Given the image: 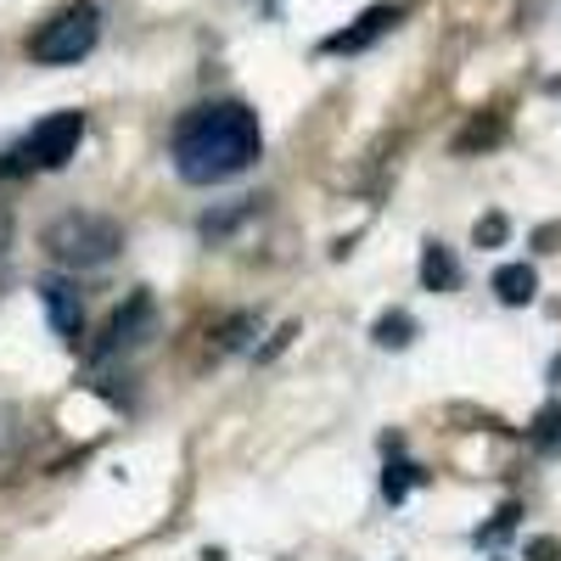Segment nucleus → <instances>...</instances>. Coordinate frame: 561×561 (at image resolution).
<instances>
[{
    "instance_id": "f257e3e1",
    "label": "nucleus",
    "mask_w": 561,
    "mask_h": 561,
    "mask_svg": "<svg viewBox=\"0 0 561 561\" xmlns=\"http://www.w3.org/2000/svg\"><path fill=\"white\" fill-rule=\"evenodd\" d=\"M264 147L259 118L242 102H208L192 107L174 129V169L185 185H219V180H237L242 169H253Z\"/></svg>"
},
{
    "instance_id": "f03ea898",
    "label": "nucleus",
    "mask_w": 561,
    "mask_h": 561,
    "mask_svg": "<svg viewBox=\"0 0 561 561\" xmlns=\"http://www.w3.org/2000/svg\"><path fill=\"white\" fill-rule=\"evenodd\" d=\"M118 248H124V225L107 214H62L45 230V253L68 270H102V264H113Z\"/></svg>"
},
{
    "instance_id": "7ed1b4c3",
    "label": "nucleus",
    "mask_w": 561,
    "mask_h": 561,
    "mask_svg": "<svg viewBox=\"0 0 561 561\" xmlns=\"http://www.w3.org/2000/svg\"><path fill=\"white\" fill-rule=\"evenodd\" d=\"M96 34H102V12L79 0V7L57 12L51 23H39V34L28 39V57L34 62H79L96 51Z\"/></svg>"
},
{
    "instance_id": "20e7f679",
    "label": "nucleus",
    "mask_w": 561,
    "mask_h": 561,
    "mask_svg": "<svg viewBox=\"0 0 561 561\" xmlns=\"http://www.w3.org/2000/svg\"><path fill=\"white\" fill-rule=\"evenodd\" d=\"M84 135V113H51L45 124H34V135L23 140L18 152L0 158V174H28V169H62L79 152Z\"/></svg>"
},
{
    "instance_id": "39448f33",
    "label": "nucleus",
    "mask_w": 561,
    "mask_h": 561,
    "mask_svg": "<svg viewBox=\"0 0 561 561\" xmlns=\"http://www.w3.org/2000/svg\"><path fill=\"white\" fill-rule=\"evenodd\" d=\"M399 18H404V7H370V12H359L343 34L325 39V51H332V57H354V51H365V45H377L388 28H399Z\"/></svg>"
},
{
    "instance_id": "423d86ee",
    "label": "nucleus",
    "mask_w": 561,
    "mask_h": 561,
    "mask_svg": "<svg viewBox=\"0 0 561 561\" xmlns=\"http://www.w3.org/2000/svg\"><path fill=\"white\" fill-rule=\"evenodd\" d=\"M147 325H152V298H147V293H135L129 309L113 314V325H107V337L96 343V354H118V348L140 343V332H147Z\"/></svg>"
},
{
    "instance_id": "0eeeda50",
    "label": "nucleus",
    "mask_w": 561,
    "mask_h": 561,
    "mask_svg": "<svg viewBox=\"0 0 561 561\" xmlns=\"http://www.w3.org/2000/svg\"><path fill=\"white\" fill-rule=\"evenodd\" d=\"M39 298H45V314H51L57 337H62V343H79V287H73V280H62V275L45 280Z\"/></svg>"
},
{
    "instance_id": "6e6552de",
    "label": "nucleus",
    "mask_w": 561,
    "mask_h": 561,
    "mask_svg": "<svg viewBox=\"0 0 561 561\" xmlns=\"http://www.w3.org/2000/svg\"><path fill=\"white\" fill-rule=\"evenodd\" d=\"M421 287L427 293H455L460 287V264H455V253L444 242H433L427 253H421Z\"/></svg>"
},
{
    "instance_id": "1a4fd4ad",
    "label": "nucleus",
    "mask_w": 561,
    "mask_h": 561,
    "mask_svg": "<svg viewBox=\"0 0 561 561\" xmlns=\"http://www.w3.org/2000/svg\"><path fill=\"white\" fill-rule=\"evenodd\" d=\"M494 293H500V304L523 309V304H534V293H539V275H534L528 264H500V270H494Z\"/></svg>"
},
{
    "instance_id": "9d476101",
    "label": "nucleus",
    "mask_w": 561,
    "mask_h": 561,
    "mask_svg": "<svg viewBox=\"0 0 561 561\" xmlns=\"http://www.w3.org/2000/svg\"><path fill=\"white\" fill-rule=\"evenodd\" d=\"M370 337H377L382 348H404V343L415 337V320H410L404 309H393V314H382V320H377V332H370Z\"/></svg>"
},
{
    "instance_id": "9b49d317",
    "label": "nucleus",
    "mask_w": 561,
    "mask_h": 561,
    "mask_svg": "<svg viewBox=\"0 0 561 561\" xmlns=\"http://www.w3.org/2000/svg\"><path fill=\"white\" fill-rule=\"evenodd\" d=\"M500 135H505V124H500V118H478L472 129H466V135L455 140V152H478V147H494Z\"/></svg>"
},
{
    "instance_id": "f8f14e48",
    "label": "nucleus",
    "mask_w": 561,
    "mask_h": 561,
    "mask_svg": "<svg viewBox=\"0 0 561 561\" xmlns=\"http://www.w3.org/2000/svg\"><path fill=\"white\" fill-rule=\"evenodd\" d=\"M505 237H511V219H505V214H483L478 230H472V242H478V248H500Z\"/></svg>"
},
{
    "instance_id": "ddd939ff",
    "label": "nucleus",
    "mask_w": 561,
    "mask_h": 561,
    "mask_svg": "<svg viewBox=\"0 0 561 561\" xmlns=\"http://www.w3.org/2000/svg\"><path fill=\"white\" fill-rule=\"evenodd\" d=\"M534 444H545V449L561 444V404H545V410H539V421H534Z\"/></svg>"
},
{
    "instance_id": "4468645a",
    "label": "nucleus",
    "mask_w": 561,
    "mask_h": 561,
    "mask_svg": "<svg viewBox=\"0 0 561 561\" xmlns=\"http://www.w3.org/2000/svg\"><path fill=\"white\" fill-rule=\"evenodd\" d=\"M410 483H415V466H404V460H399V466H388V478H382V494H388V500L399 505V500L410 494Z\"/></svg>"
},
{
    "instance_id": "2eb2a0df",
    "label": "nucleus",
    "mask_w": 561,
    "mask_h": 561,
    "mask_svg": "<svg viewBox=\"0 0 561 561\" xmlns=\"http://www.w3.org/2000/svg\"><path fill=\"white\" fill-rule=\"evenodd\" d=\"M511 528H517V505H505V511H500V517H494V523H489L478 539H483V545H494V539H505Z\"/></svg>"
},
{
    "instance_id": "dca6fc26",
    "label": "nucleus",
    "mask_w": 561,
    "mask_h": 561,
    "mask_svg": "<svg viewBox=\"0 0 561 561\" xmlns=\"http://www.w3.org/2000/svg\"><path fill=\"white\" fill-rule=\"evenodd\" d=\"M528 561H561V539H528Z\"/></svg>"
},
{
    "instance_id": "f3484780",
    "label": "nucleus",
    "mask_w": 561,
    "mask_h": 561,
    "mask_svg": "<svg viewBox=\"0 0 561 561\" xmlns=\"http://www.w3.org/2000/svg\"><path fill=\"white\" fill-rule=\"evenodd\" d=\"M7 248H12V208L0 203V259H7Z\"/></svg>"
}]
</instances>
